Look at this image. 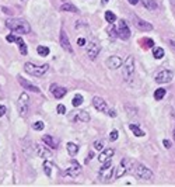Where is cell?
<instances>
[{
  "label": "cell",
  "mask_w": 175,
  "mask_h": 187,
  "mask_svg": "<svg viewBox=\"0 0 175 187\" xmlns=\"http://www.w3.org/2000/svg\"><path fill=\"white\" fill-rule=\"evenodd\" d=\"M6 27L17 34H30L31 31V25L21 19H9L6 21Z\"/></svg>",
  "instance_id": "6da1fadb"
},
{
  "label": "cell",
  "mask_w": 175,
  "mask_h": 187,
  "mask_svg": "<svg viewBox=\"0 0 175 187\" xmlns=\"http://www.w3.org/2000/svg\"><path fill=\"white\" fill-rule=\"evenodd\" d=\"M24 69H25L27 73L32 75V76L41 77L49 71V65L45 63V65H40V66H38V65L32 63V62H27V63L24 65Z\"/></svg>",
  "instance_id": "7a4b0ae2"
},
{
  "label": "cell",
  "mask_w": 175,
  "mask_h": 187,
  "mask_svg": "<svg viewBox=\"0 0 175 187\" xmlns=\"http://www.w3.org/2000/svg\"><path fill=\"white\" fill-rule=\"evenodd\" d=\"M133 72H135V58L129 55L122 63V77L125 82H129L130 77L133 76Z\"/></svg>",
  "instance_id": "3957f363"
},
{
  "label": "cell",
  "mask_w": 175,
  "mask_h": 187,
  "mask_svg": "<svg viewBox=\"0 0 175 187\" xmlns=\"http://www.w3.org/2000/svg\"><path fill=\"white\" fill-rule=\"evenodd\" d=\"M112 176H114V166H112L111 160H108V162L102 163V167L98 172V179L102 183H109L112 180Z\"/></svg>",
  "instance_id": "277c9868"
},
{
  "label": "cell",
  "mask_w": 175,
  "mask_h": 187,
  "mask_svg": "<svg viewBox=\"0 0 175 187\" xmlns=\"http://www.w3.org/2000/svg\"><path fill=\"white\" fill-rule=\"evenodd\" d=\"M133 167H135V162H133L132 159H129V158H125V159H122L121 163H119L118 169H116V175H115V177L121 179L122 176H125L129 172H132Z\"/></svg>",
  "instance_id": "5b68a950"
},
{
  "label": "cell",
  "mask_w": 175,
  "mask_h": 187,
  "mask_svg": "<svg viewBox=\"0 0 175 187\" xmlns=\"http://www.w3.org/2000/svg\"><path fill=\"white\" fill-rule=\"evenodd\" d=\"M135 175L137 179L140 180H151L153 179V172H151V169H148L147 166L142 165V163H135Z\"/></svg>",
  "instance_id": "8992f818"
},
{
  "label": "cell",
  "mask_w": 175,
  "mask_h": 187,
  "mask_svg": "<svg viewBox=\"0 0 175 187\" xmlns=\"http://www.w3.org/2000/svg\"><path fill=\"white\" fill-rule=\"evenodd\" d=\"M17 108H18V113H20V115L27 117L28 111H30V96H28L25 92L21 93V94H20V97H18Z\"/></svg>",
  "instance_id": "52a82bcc"
},
{
  "label": "cell",
  "mask_w": 175,
  "mask_h": 187,
  "mask_svg": "<svg viewBox=\"0 0 175 187\" xmlns=\"http://www.w3.org/2000/svg\"><path fill=\"white\" fill-rule=\"evenodd\" d=\"M116 33H118V37L122 38V40H129L130 38V28L125 20H121V21H119L118 28H116Z\"/></svg>",
  "instance_id": "ba28073f"
},
{
  "label": "cell",
  "mask_w": 175,
  "mask_h": 187,
  "mask_svg": "<svg viewBox=\"0 0 175 187\" xmlns=\"http://www.w3.org/2000/svg\"><path fill=\"white\" fill-rule=\"evenodd\" d=\"M172 76H174V73H172L171 71H167V69H164V71L158 72L157 75H156V82L160 83V85H163V83H168L172 80Z\"/></svg>",
  "instance_id": "9c48e42d"
},
{
  "label": "cell",
  "mask_w": 175,
  "mask_h": 187,
  "mask_svg": "<svg viewBox=\"0 0 175 187\" xmlns=\"http://www.w3.org/2000/svg\"><path fill=\"white\" fill-rule=\"evenodd\" d=\"M93 106H94V108L95 110H98L100 113H108V110H109V107H108V104H106V101L104 100V98H101V97H98V96H95V97L93 98Z\"/></svg>",
  "instance_id": "30bf717a"
},
{
  "label": "cell",
  "mask_w": 175,
  "mask_h": 187,
  "mask_svg": "<svg viewBox=\"0 0 175 187\" xmlns=\"http://www.w3.org/2000/svg\"><path fill=\"white\" fill-rule=\"evenodd\" d=\"M100 51H101V46L98 45L97 41H93V42H90L87 45V55L90 59H95L98 56V54H100Z\"/></svg>",
  "instance_id": "8fae6325"
},
{
  "label": "cell",
  "mask_w": 175,
  "mask_h": 187,
  "mask_svg": "<svg viewBox=\"0 0 175 187\" xmlns=\"http://www.w3.org/2000/svg\"><path fill=\"white\" fill-rule=\"evenodd\" d=\"M133 21H135V25L139 28L140 31H151L153 30V25H151L150 23L146 21V20L139 19L137 15H133Z\"/></svg>",
  "instance_id": "7c38bea8"
},
{
  "label": "cell",
  "mask_w": 175,
  "mask_h": 187,
  "mask_svg": "<svg viewBox=\"0 0 175 187\" xmlns=\"http://www.w3.org/2000/svg\"><path fill=\"white\" fill-rule=\"evenodd\" d=\"M34 150L36 152V155L40 158H42V159H51L52 158V152L49 149H46L45 146H42V145L40 144H35L34 145Z\"/></svg>",
  "instance_id": "4fadbf2b"
},
{
  "label": "cell",
  "mask_w": 175,
  "mask_h": 187,
  "mask_svg": "<svg viewBox=\"0 0 175 187\" xmlns=\"http://www.w3.org/2000/svg\"><path fill=\"white\" fill-rule=\"evenodd\" d=\"M80 173H81V166L76 162V160H72V166H70L69 169H66L65 175L70 176V177H77Z\"/></svg>",
  "instance_id": "5bb4252c"
},
{
  "label": "cell",
  "mask_w": 175,
  "mask_h": 187,
  "mask_svg": "<svg viewBox=\"0 0 175 187\" xmlns=\"http://www.w3.org/2000/svg\"><path fill=\"white\" fill-rule=\"evenodd\" d=\"M51 93H52V96H55V98H62L66 96L67 90H66V87H60L59 85H56V83H52Z\"/></svg>",
  "instance_id": "9a60e30c"
},
{
  "label": "cell",
  "mask_w": 175,
  "mask_h": 187,
  "mask_svg": "<svg viewBox=\"0 0 175 187\" xmlns=\"http://www.w3.org/2000/svg\"><path fill=\"white\" fill-rule=\"evenodd\" d=\"M60 45H62V48L66 51V52H69V54H73V48H72V45H70V41H69V37H67V34L65 33L63 30L60 31Z\"/></svg>",
  "instance_id": "2e32d148"
},
{
  "label": "cell",
  "mask_w": 175,
  "mask_h": 187,
  "mask_svg": "<svg viewBox=\"0 0 175 187\" xmlns=\"http://www.w3.org/2000/svg\"><path fill=\"white\" fill-rule=\"evenodd\" d=\"M105 65H106V67H109V69H118V67L122 66V59L116 55H112L106 59Z\"/></svg>",
  "instance_id": "e0dca14e"
},
{
  "label": "cell",
  "mask_w": 175,
  "mask_h": 187,
  "mask_svg": "<svg viewBox=\"0 0 175 187\" xmlns=\"http://www.w3.org/2000/svg\"><path fill=\"white\" fill-rule=\"evenodd\" d=\"M18 83H20L25 90H31V92H34V93H41L40 87L35 86V85H32V83H30L27 79H24V77H21V76L18 77Z\"/></svg>",
  "instance_id": "ac0fdd59"
},
{
  "label": "cell",
  "mask_w": 175,
  "mask_h": 187,
  "mask_svg": "<svg viewBox=\"0 0 175 187\" xmlns=\"http://www.w3.org/2000/svg\"><path fill=\"white\" fill-rule=\"evenodd\" d=\"M114 154H115V149H114V148L102 149V152H101L100 156H98V160H100L101 163H105V162H108V160H111V158L114 156Z\"/></svg>",
  "instance_id": "d6986e66"
},
{
  "label": "cell",
  "mask_w": 175,
  "mask_h": 187,
  "mask_svg": "<svg viewBox=\"0 0 175 187\" xmlns=\"http://www.w3.org/2000/svg\"><path fill=\"white\" fill-rule=\"evenodd\" d=\"M42 142L46 145V146L52 148V149H56V148H57V142L52 138L51 135H44V137H42Z\"/></svg>",
  "instance_id": "ffe728a7"
},
{
  "label": "cell",
  "mask_w": 175,
  "mask_h": 187,
  "mask_svg": "<svg viewBox=\"0 0 175 187\" xmlns=\"http://www.w3.org/2000/svg\"><path fill=\"white\" fill-rule=\"evenodd\" d=\"M129 128H130V131L133 132V135H136V137H144V135H146L144 131L140 129V127L137 125V124H130Z\"/></svg>",
  "instance_id": "44dd1931"
},
{
  "label": "cell",
  "mask_w": 175,
  "mask_h": 187,
  "mask_svg": "<svg viewBox=\"0 0 175 187\" xmlns=\"http://www.w3.org/2000/svg\"><path fill=\"white\" fill-rule=\"evenodd\" d=\"M66 149H67L70 156H74V155H77V152H79V146L76 144H73V142H67Z\"/></svg>",
  "instance_id": "7402d4cb"
},
{
  "label": "cell",
  "mask_w": 175,
  "mask_h": 187,
  "mask_svg": "<svg viewBox=\"0 0 175 187\" xmlns=\"http://www.w3.org/2000/svg\"><path fill=\"white\" fill-rule=\"evenodd\" d=\"M143 4H144V7L147 10H150V11H156L157 10V3H156V0H143Z\"/></svg>",
  "instance_id": "603a6c76"
},
{
  "label": "cell",
  "mask_w": 175,
  "mask_h": 187,
  "mask_svg": "<svg viewBox=\"0 0 175 187\" xmlns=\"http://www.w3.org/2000/svg\"><path fill=\"white\" fill-rule=\"evenodd\" d=\"M60 10H62V11H70V13H77V11H79V9H77L74 4H72V3H65V4H62V6H60Z\"/></svg>",
  "instance_id": "cb8c5ba5"
},
{
  "label": "cell",
  "mask_w": 175,
  "mask_h": 187,
  "mask_svg": "<svg viewBox=\"0 0 175 187\" xmlns=\"http://www.w3.org/2000/svg\"><path fill=\"white\" fill-rule=\"evenodd\" d=\"M77 120L83 121V123H88V121L91 120V117L87 111H79V113H77Z\"/></svg>",
  "instance_id": "d4e9b609"
},
{
  "label": "cell",
  "mask_w": 175,
  "mask_h": 187,
  "mask_svg": "<svg viewBox=\"0 0 175 187\" xmlns=\"http://www.w3.org/2000/svg\"><path fill=\"white\" fill-rule=\"evenodd\" d=\"M165 93H167V90H165V89H163V87H160V89H157L156 92H154V98H156L157 101L163 100L164 96H165Z\"/></svg>",
  "instance_id": "484cf974"
},
{
  "label": "cell",
  "mask_w": 175,
  "mask_h": 187,
  "mask_svg": "<svg viewBox=\"0 0 175 187\" xmlns=\"http://www.w3.org/2000/svg\"><path fill=\"white\" fill-rule=\"evenodd\" d=\"M106 33H108V35L111 38H116L118 37V33H116V28H115V25L112 24V23H109V25L106 27Z\"/></svg>",
  "instance_id": "4316f807"
},
{
  "label": "cell",
  "mask_w": 175,
  "mask_h": 187,
  "mask_svg": "<svg viewBox=\"0 0 175 187\" xmlns=\"http://www.w3.org/2000/svg\"><path fill=\"white\" fill-rule=\"evenodd\" d=\"M153 55L156 59H161L164 56V49L160 46H153Z\"/></svg>",
  "instance_id": "83f0119b"
},
{
  "label": "cell",
  "mask_w": 175,
  "mask_h": 187,
  "mask_svg": "<svg viewBox=\"0 0 175 187\" xmlns=\"http://www.w3.org/2000/svg\"><path fill=\"white\" fill-rule=\"evenodd\" d=\"M36 52H38V55H41V56H48L49 55V48L48 46L40 45L38 48H36Z\"/></svg>",
  "instance_id": "f1b7e54d"
},
{
  "label": "cell",
  "mask_w": 175,
  "mask_h": 187,
  "mask_svg": "<svg viewBox=\"0 0 175 187\" xmlns=\"http://www.w3.org/2000/svg\"><path fill=\"white\" fill-rule=\"evenodd\" d=\"M72 104L74 106V107H79V106L83 104V96L81 94H76L74 97H73L72 100Z\"/></svg>",
  "instance_id": "f546056e"
},
{
  "label": "cell",
  "mask_w": 175,
  "mask_h": 187,
  "mask_svg": "<svg viewBox=\"0 0 175 187\" xmlns=\"http://www.w3.org/2000/svg\"><path fill=\"white\" fill-rule=\"evenodd\" d=\"M142 44H143V48L144 49H148V48H153L154 46V41L151 40V38H144V40H142Z\"/></svg>",
  "instance_id": "4dcf8cb0"
},
{
  "label": "cell",
  "mask_w": 175,
  "mask_h": 187,
  "mask_svg": "<svg viewBox=\"0 0 175 187\" xmlns=\"http://www.w3.org/2000/svg\"><path fill=\"white\" fill-rule=\"evenodd\" d=\"M44 170H45V175L46 176H51L52 175V163L49 162L48 159L44 162Z\"/></svg>",
  "instance_id": "1f68e13d"
},
{
  "label": "cell",
  "mask_w": 175,
  "mask_h": 187,
  "mask_svg": "<svg viewBox=\"0 0 175 187\" xmlns=\"http://www.w3.org/2000/svg\"><path fill=\"white\" fill-rule=\"evenodd\" d=\"M104 146H105V141H104V139H97V141L94 142V148H95L97 150H102Z\"/></svg>",
  "instance_id": "d6a6232c"
},
{
  "label": "cell",
  "mask_w": 175,
  "mask_h": 187,
  "mask_svg": "<svg viewBox=\"0 0 175 187\" xmlns=\"http://www.w3.org/2000/svg\"><path fill=\"white\" fill-rule=\"evenodd\" d=\"M32 128L35 129V131H42V129L45 128V123H44V121H36V123L32 124Z\"/></svg>",
  "instance_id": "836d02e7"
},
{
  "label": "cell",
  "mask_w": 175,
  "mask_h": 187,
  "mask_svg": "<svg viewBox=\"0 0 175 187\" xmlns=\"http://www.w3.org/2000/svg\"><path fill=\"white\" fill-rule=\"evenodd\" d=\"M105 20L108 23H114L115 20H116V15H115L112 11H105Z\"/></svg>",
  "instance_id": "e575fe53"
},
{
  "label": "cell",
  "mask_w": 175,
  "mask_h": 187,
  "mask_svg": "<svg viewBox=\"0 0 175 187\" xmlns=\"http://www.w3.org/2000/svg\"><path fill=\"white\" fill-rule=\"evenodd\" d=\"M118 131L116 129H114V131H111V134H109V141L111 142H114V141H116L118 139Z\"/></svg>",
  "instance_id": "d590c367"
},
{
  "label": "cell",
  "mask_w": 175,
  "mask_h": 187,
  "mask_svg": "<svg viewBox=\"0 0 175 187\" xmlns=\"http://www.w3.org/2000/svg\"><path fill=\"white\" fill-rule=\"evenodd\" d=\"M20 52H21L23 55H27L28 49H27V45H25V42H21V44H20Z\"/></svg>",
  "instance_id": "8d00e7d4"
},
{
  "label": "cell",
  "mask_w": 175,
  "mask_h": 187,
  "mask_svg": "<svg viewBox=\"0 0 175 187\" xmlns=\"http://www.w3.org/2000/svg\"><path fill=\"white\" fill-rule=\"evenodd\" d=\"M57 113L59 114H66V107H65L63 104H57Z\"/></svg>",
  "instance_id": "74e56055"
},
{
  "label": "cell",
  "mask_w": 175,
  "mask_h": 187,
  "mask_svg": "<svg viewBox=\"0 0 175 187\" xmlns=\"http://www.w3.org/2000/svg\"><path fill=\"white\" fill-rule=\"evenodd\" d=\"M163 145H164V148H165V149H169V148H171V141H169V139H164Z\"/></svg>",
  "instance_id": "f35d334b"
},
{
  "label": "cell",
  "mask_w": 175,
  "mask_h": 187,
  "mask_svg": "<svg viewBox=\"0 0 175 187\" xmlns=\"http://www.w3.org/2000/svg\"><path fill=\"white\" fill-rule=\"evenodd\" d=\"M6 40L9 41V42H14V41H17V37H14V35L10 34V35H7V37H6Z\"/></svg>",
  "instance_id": "ab89813d"
},
{
  "label": "cell",
  "mask_w": 175,
  "mask_h": 187,
  "mask_svg": "<svg viewBox=\"0 0 175 187\" xmlns=\"http://www.w3.org/2000/svg\"><path fill=\"white\" fill-rule=\"evenodd\" d=\"M106 114H108L109 117H116V111H115L114 108H109V110H108V113H106Z\"/></svg>",
  "instance_id": "60d3db41"
},
{
  "label": "cell",
  "mask_w": 175,
  "mask_h": 187,
  "mask_svg": "<svg viewBox=\"0 0 175 187\" xmlns=\"http://www.w3.org/2000/svg\"><path fill=\"white\" fill-rule=\"evenodd\" d=\"M6 114V107L4 106H0V117H3Z\"/></svg>",
  "instance_id": "b9f144b4"
},
{
  "label": "cell",
  "mask_w": 175,
  "mask_h": 187,
  "mask_svg": "<svg viewBox=\"0 0 175 187\" xmlns=\"http://www.w3.org/2000/svg\"><path fill=\"white\" fill-rule=\"evenodd\" d=\"M77 44H79V45H84V44H85V40H84V38H79V40H77Z\"/></svg>",
  "instance_id": "7bdbcfd3"
},
{
  "label": "cell",
  "mask_w": 175,
  "mask_h": 187,
  "mask_svg": "<svg viewBox=\"0 0 175 187\" xmlns=\"http://www.w3.org/2000/svg\"><path fill=\"white\" fill-rule=\"evenodd\" d=\"M168 44H169V46H171L172 49L175 51V41H172V40H168Z\"/></svg>",
  "instance_id": "ee69618b"
},
{
  "label": "cell",
  "mask_w": 175,
  "mask_h": 187,
  "mask_svg": "<svg viewBox=\"0 0 175 187\" xmlns=\"http://www.w3.org/2000/svg\"><path fill=\"white\" fill-rule=\"evenodd\" d=\"M129 3L135 6V4H137V3H139V0H129Z\"/></svg>",
  "instance_id": "f6af8a7d"
},
{
  "label": "cell",
  "mask_w": 175,
  "mask_h": 187,
  "mask_svg": "<svg viewBox=\"0 0 175 187\" xmlns=\"http://www.w3.org/2000/svg\"><path fill=\"white\" fill-rule=\"evenodd\" d=\"M15 42H17L18 45H20V44H21V42H24V41H23V38H17V41H15Z\"/></svg>",
  "instance_id": "bcb514c9"
},
{
  "label": "cell",
  "mask_w": 175,
  "mask_h": 187,
  "mask_svg": "<svg viewBox=\"0 0 175 187\" xmlns=\"http://www.w3.org/2000/svg\"><path fill=\"white\" fill-rule=\"evenodd\" d=\"M108 2H109V0H102V4H106Z\"/></svg>",
  "instance_id": "7dc6e473"
},
{
  "label": "cell",
  "mask_w": 175,
  "mask_h": 187,
  "mask_svg": "<svg viewBox=\"0 0 175 187\" xmlns=\"http://www.w3.org/2000/svg\"><path fill=\"white\" fill-rule=\"evenodd\" d=\"M174 141H175V129H174Z\"/></svg>",
  "instance_id": "c3c4849f"
}]
</instances>
